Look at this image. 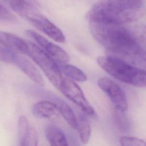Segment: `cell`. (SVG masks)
I'll use <instances>...</instances> for the list:
<instances>
[{
  "mask_svg": "<svg viewBox=\"0 0 146 146\" xmlns=\"http://www.w3.org/2000/svg\"><path fill=\"white\" fill-rule=\"evenodd\" d=\"M0 19L7 22H14L16 21V17L0 4Z\"/></svg>",
  "mask_w": 146,
  "mask_h": 146,
  "instance_id": "19",
  "label": "cell"
},
{
  "mask_svg": "<svg viewBox=\"0 0 146 146\" xmlns=\"http://www.w3.org/2000/svg\"><path fill=\"white\" fill-rule=\"evenodd\" d=\"M88 22L92 36L106 49L108 55L133 64L146 63V49L140 44L136 30L121 24L98 21Z\"/></svg>",
  "mask_w": 146,
  "mask_h": 146,
  "instance_id": "1",
  "label": "cell"
},
{
  "mask_svg": "<svg viewBox=\"0 0 146 146\" xmlns=\"http://www.w3.org/2000/svg\"><path fill=\"white\" fill-rule=\"evenodd\" d=\"M0 44L16 52L26 54L27 40L10 33L0 31Z\"/></svg>",
  "mask_w": 146,
  "mask_h": 146,
  "instance_id": "10",
  "label": "cell"
},
{
  "mask_svg": "<svg viewBox=\"0 0 146 146\" xmlns=\"http://www.w3.org/2000/svg\"><path fill=\"white\" fill-rule=\"evenodd\" d=\"M58 64L60 71L67 77L70 78V79L74 80L79 82H83L86 81V75L78 67L74 65L68 64L67 63H58Z\"/></svg>",
  "mask_w": 146,
  "mask_h": 146,
  "instance_id": "14",
  "label": "cell"
},
{
  "mask_svg": "<svg viewBox=\"0 0 146 146\" xmlns=\"http://www.w3.org/2000/svg\"><path fill=\"white\" fill-rule=\"evenodd\" d=\"M58 90L67 98L80 108L86 114L91 117L97 118L94 108L86 99L82 89L72 80L63 78Z\"/></svg>",
  "mask_w": 146,
  "mask_h": 146,
  "instance_id": "6",
  "label": "cell"
},
{
  "mask_svg": "<svg viewBox=\"0 0 146 146\" xmlns=\"http://www.w3.org/2000/svg\"><path fill=\"white\" fill-rule=\"evenodd\" d=\"M45 135L47 140L51 145L67 146L68 145L64 132L55 125H48L45 129Z\"/></svg>",
  "mask_w": 146,
  "mask_h": 146,
  "instance_id": "13",
  "label": "cell"
},
{
  "mask_svg": "<svg viewBox=\"0 0 146 146\" xmlns=\"http://www.w3.org/2000/svg\"><path fill=\"white\" fill-rule=\"evenodd\" d=\"M11 8L21 17L55 41L65 42V36L61 30L40 13L35 0H5Z\"/></svg>",
  "mask_w": 146,
  "mask_h": 146,
  "instance_id": "3",
  "label": "cell"
},
{
  "mask_svg": "<svg viewBox=\"0 0 146 146\" xmlns=\"http://www.w3.org/2000/svg\"><path fill=\"white\" fill-rule=\"evenodd\" d=\"M50 97V100L56 103L59 113L70 127L73 129H76L78 124V118L76 117L70 106L63 100L59 98H56L52 95H48Z\"/></svg>",
  "mask_w": 146,
  "mask_h": 146,
  "instance_id": "12",
  "label": "cell"
},
{
  "mask_svg": "<svg viewBox=\"0 0 146 146\" xmlns=\"http://www.w3.org/2000/svg\"><path fill=\"white\" fill-rule=\"evenodd\" d=\"M27 43L25 54L39 67L50 82L58 89L63 78L58 63L36 44L29 40Z\"/></svg>",
  "mask_w": 146,
  "mask_h": 146,
  "instance_id": "5",
  "label": "cell"
},
{
  "mask_svg": "<svg viewBox=\"0 0 146 146\" xmlns=\"http://www.w3.org/2000/svg\"><path fill=\"white\" fill-rule=\"evenodd\" d=\"M98 84L100 89L108 96L115 108L125 112L128 110V103L123 90L110 78L103 77L98 79Z\"/></svg>",
  "mask_w": 146,
  "mask_h": 146,
  "instance_id": "7",
  "label": "cell"
},
{
  "mask_svg": "<svg viewBox=\"0 0 146 146\" xmlns=\"http://www.w3.org/2000/svg\"><path fill=\"white\" fill-rule=\"evenodd\" d=\"M17 53L0 44V61L13 64Z\"/></svg>",
  "mask_w": 146,
  "mask_h": 146,
  "instance_id": "18",
  "label": "cell"
},
{
  "mask_svg": "<svg viewBox=\"0 0 146 146\" xmlns=\"http://www.w3.org/2000/svg\"><path fill=\"white\" fill-rule=\"evenodd\" d=\"M13 64L20 69L35 83L40 87L44 86V79L40 71L36 66L26 57L17 54Z\"/></svg>",
  "mask_w": 146,
  "mask_h": 146,
  "instance_id": "9",
  "label": "cell"
},
{
  "mask_svg": "<svg viewBox=\"0 0 146 146\" xmlns=\"http://www.w3.org/2000/svg\"><path fill=\"white\" fill-rule=\"evenodd\" d=\"M32 112L38 118L54 119L60 114L55 103L52 100H42L36 102L32 108Z\"/></svg>",
  "mask_w": 146,
  "mask_h": 146,
  "instance_id": "11",
  "label": "cell"
},
{
  "mask_svg": "<svg viewBox=\"0 0 146 146\" xmlns=\"http://www.w3.org/2000/svg\"><path fill=\"white\" fill-rule=\"evenodd\" d=\"M78 129L79 137L83 144H87L90 139L91 128L87 119L83 115H80L78 118Z\"/></svg>",
  "mask_w": 146,
  "mask_h": 146,
  "instance_id": "15",
  "label": "cell"
},
{
  "mask_svg": "<svg viewBox=\"0 0 146 146\" xmlns=\"http://www.w3.org/2000/svg\"><path fill=\"white\" fill-rule=\"evenodd\" d=\"M119 143L123 146H146V141L143 139L133 136H122Z\"/></svg>",
  "mask_w": 146,
  "mask_h": 146,
  "instance_id": "17",
  "label": "cell"
},
{
  "mask_svg": "<svg viewBox=\"0 0 146 146\" xmlns=\"http://www.w3.org/2000/svg\"><path fill=\"white\" fill-rule=\"evenodd\" d=\"M145 12V0H99L87 14L88 21L124 25L135 22Z\"/></svg>",
  "mask_w": 146,
  "mask_h": 146,
  "instance_id": "2",
  "label": "cell"
},
{
  "mask_svg": "<svg viewBox=\"0 0 146 146\" xmlns=\"http://www.w3.org/2000/svg\"><path fill=\"white\" fill-rule=\"evenodd\" d=\"M27 36L34 40L39 47L52 57L57 63H65L70 60L68 53L62 47L51 42L42 35L31 30L26 31Z\"/></svg>",
  "mask_w": 146,
  "mask_h": 146,
  "instance_id": "8",
  "label": "cell"
},
{
  "mask_svg": "<svg viewBox=\"0 0 146 146\" xmlns=\"http://www.w3.org/2000/svg\"><path fill=\"white\" fill-rule=\"evenodd\" d=\"M31 125L26 116H21L18 121V141L19 145L25 146V143Z\"/></svg>",
  "mask_w": 146,
  "mask_h": 146,
  "instance_id": "16",
  "label": "cell"
},
{
  "mask_svg": "<svg viewBox=\"0 0 146 146\" xmlns=\"http://www.w3.org/2000/svg\"><path fill=\"white\" fill-rule=\"evenodd\" d=\"M99 66L117 80L135 87H146V70L119 57L108 55L97 58Z\"/></svg>",
  "mask_w": 146,
  "mask_h": 146,
  "instance_id": "4",
  "label": "cell"
}]
</instances>
